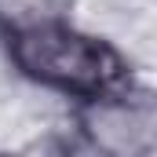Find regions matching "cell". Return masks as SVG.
<instances>
[{"mask_svg": "<svg viewBox=\"0 0 157 157\" xmlns=\"http://www.w3.org/2000/svg\"><path fill=\"white\" fill-rule=\"evenodd\" d=\"M73 128H77L80 150L99 154H150L157 150V95L139 91L135 84L73 106Z\"/></svg>", "mask_w": 157, "mask_h": 157, "instance_id": "7a4b0ae2", "label": "cell"}, {"mask_svg": "<svg viewBox=\"0 0 157 157\" xmlns=\"http://www.w3.org/2000/svg\"><path fill=\"white\" fill-rule=\"evenodd\" d=\"M7 70L26 88L66 99L70 106L113 95L135 84V66L113 37L59 18L37 29L0 37Z\"/></svg>", "mask_w": 157, "mask_h": 157, "instance_id": "6da1fadb", "label": "cell"}, {"mask_svg": "<svg viewBox=\"0 0 157 157\" xmlns=\"http://www.w3.org/2000/svg\"><path fill=\"white\" fill-rule=\"evenodd\" d=\"M70 18V0H0V37Z\"/></svg>", "mask_w": 157, "mask_h": 157, "instance_id": "3957f363", "label": "cell"}]
</instances>
